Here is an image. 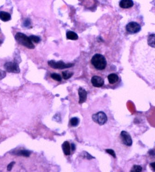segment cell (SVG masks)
<instances>
[{
  "label": "cell",
  "mask_w": 155,
  "mask_h": 172,
  "mask_svg": "<svg viewBox=\"0 0 155 172\" xmlns=\"http://www.w3.org/2000/svg\"><path fill=\"white\" fill-rule=\"evenodd\" d=\"M91 62L94 67L99 71L105 69L107 64L105 57L100 54L94 55L92 58Z\"/></svg>",
  "instance_id": "obj_1"
},
{
  "label": "cell",
  "mask_w": 155,
  "mask_h": 172,
  "mask_svg": "<svg viewBox=\"0 0 155 172\" xmlns=\"http://www.w3.org/2000/svg\"><path fill=\"white\" fill-rule=\"evenodd\" d=\"M15 39L18 44L25 46L28 49H34L35 48V45L33 44L30 38L23 33H17L15 35Z\"/></svg>",
  "instance_id": "obj_2"
},
{
  "label": "cell",
  "mask_w": 155,
  "mask_h": 172,
  "mask_svg": "<svg viewBox=\"0 0 155 172\" xmlns=\"http://www.w3.org/2000/svg\"><path fill=\"white\" fill-rule=\"evenodd\" d=\"M48 65L53 69H64L72 67L74 66V64L71 63L65 64L61 61L55 62L54 60H50L48 62Z\"/></svg>",
  "instance_id": "obj_3"
},
{
  "label": "cell",
  "mask_w": 155,
  "mask_h": 172,
  "mask_svg": "<svg viewBox=\"0 0 155 172\" xmlns=\"http://www.w3.org/2000/svg\"><path fill=\"white\" fill-rule=\"evenodd\" d=\"M92 119L96 123L98 124L100 126L104 125L108 120L107 116L104 112H99L93 114Z\"/></svg>",
  "instance_id": "obj_4"
},
{
  "label": "cell",
  "mask_w": 155,
  "mask_h": 172,
  "mask_svg": "<svg viewBox=\"0 0 155 172\" xmlns=\"http://www.w3.org/2000/svg\"><path fill=\"white\" fill-rule=\"evenodd\" d=\"M4 69L7 72L14 73H19L20 72V68L17 62H7L4 65Z\"/></svg>",
  "instance_id": "obj_5"
},
{
  "label": "cell",
  "mask_w": 155,
  "mask_h": 172,
  "mask_svg": "<svg viewBox=\"0 0 155 172\" xmlns=\"http://www.w3.org/2000/svg\"><path fill=\"white\" fill-rule=\"evenodd\" d=\"M141 30V27L138 23L135 22H131L126 26V30L131 34H135L139 32Z\"/></svg>",
  "instance_id": "obj_6"
},
{
  "label": "cell",
  "mask_w": 155,
  "mask_h": 172,
  "mask_svg": "<svg viewBox=\"0 0 155 172\" xmlns=\"http://www.w3.org/2000/svg\"><path fill=\"white\" fill-rule=\"evenodd\" d=\"M121 138L122 141L124 145L125 146H130L132 144V140L131 138L130 134L126 131H122L121 132Z\"/></svg>",
  "instance_id": "obj_7"
},
{
  "label": "cell",
  "mask_w": 155,
  "mask_h": 172,
  "mask_svg": "<svg viewBox=\"0 0 155 172\" xmlns=\"http://www.w3.org/2000/svg\"><path fill=\"white\" fill-rule=\"evenodd\" d=\"M91 82L93 86L95 87H101L104 84V81L102 77L98 76H94L92 77Z\"/></svg>",
  "instance_id": "obj_8"
},
{
  "label": "cell",
  "mask_w": 155,
  "mask_h": 172,
  "mask_svg": "<svg viewBox=\"0 0 155 172\" xmlns=\"http://www.w3.org/2000/svg\"><path fill=\"white\" fill-rule=\"evenodd\" d=\"M78 95L79 96V103L80 104L84 103L86 101L87 98V92L85 89L80 87L78 89Z\"/></svg>",
  "instance_id": "obj_9"
},
{
  "label": "cell",
  "mask_w": 155,
  "mask_h": 172,
  "mask_svg": "<svg viewBox=\"0 0 155 172\" xmlns=\"http://www.w3.org/2000/svg\"><path fill=\"white\" fill-rule=\"evenodd\" d=\"M134 5V2L132 0H121L119 3V6L122 9H129L132 7Z\"/></svg>",
  "instance_id": "obj_10"
},
{
  "label": "cell",
  "mask_w": 155,
  "mask_h": 172,
  "mask_svg": "<svg viewBox=\"0 0 155 172\" xmlns=\"http://www.w3.org/2000/svg\"><path fill=\"white\" fill-rule=\"evenodd\" d=\"M12 154L15 155L17 156L28 157L30 156L31 152L30 151L26 150H17V151H13L12 152Z\"/></svg>",
  "instance_id": "obj_11"
},
{
  "label": "cell",
  "mask_w": 155,
  "mask_h": 172,
  "mask_svg": "<svg viewBox=\"0 0 155 172\" xmlns=\"http://www.w3.org/2000/svg\"><path fill=\"white\" fill-rule=\"evenodd\" d=\"M62 149L63 153L66 155H70V146L68 141H66L63 142L62 145Z\"/></svg>",
  "instance_id": "obj_12"
},
{
  "label": "cell",
  "mask_w": 155,
  "mask_h": 172,
  "mask_svg": "<svg viewBox=\"0 0 155 172\" xmlns=\"http://www.w3.org/2000/svg\"><path fill=\"white\" fill-rule=\"evenodd\" d=\"M109 82L110 84H115L119 80V77L116 74H110L108 76Z\"/></svg>",
  "instance_id": "obj_13"
},
{
  "label": "cell",
  "mask_w": 155,
  "mask_h": 172,
  "mask_svg": "<svg viewBox=\"0 0 155 172\" xmlns=\"http://www.w3.org/2000/svg\"><path fill=\"white\" fill-rule=\"evenodd\" d=\"M11 16L8 13L4 11L0 12V19L3 22H8L11 19Z\"/></svg>",
  "instance_id": "obj_14"
},
{
  "label": "cell",
  "mask_w": 155,
  "mask_h": 172,
  "mask_svg": "<svg viewBox=\"0 0 155 172\" xmlns=\"http://www.w3.org/2000/svg\"><path fill=\"white\" fill-rule=\"evenodd\" d=\"M67 38L69 40H76L78 39V36L74 31H69L66 33Z\"/></svg>",
  "instance_id": "obj_15"
},
{
  "label": "cell",
  "mask_w": 155,
  "mask_h": 172,
  "mask_svg": "<svg viewBox=\"0 0 155 172\" xmlns=\"http://www.w3.org/2000/svg\"><path fill=\"white\" fill-rule=\"evenodd\" d=\"M148 43L151 47L155 48V34L150 35L148 39Z\"/></svg>",
  "instance_id": "obj_16"
},
{
  "label": "cell",
  "mask_w": 155,
  "mask_h": 172,
  "mask_svg": "<svg viewBox=\"0 0 155 172\" xmlns=\"http://www.w3.org/2000/svg\"><path fill=\"white\" fill-rule=\"evenodd\" d=\"M62 74H63V79L65 80H67V79H70V77H72L73 74H74V73L70 72V71H63Z\"/></svg>",
  "instance_id": "obj_17"
},
{
  "label": "cell",
  "mask_w": 155,
  "mask_h": 172,
  "mask_svg": "<svg viewBox=\"0 0 155 172\" xmlns=\"http://www.w3.org/2000/svg\"><path fill=\"white\" fill-rule=\"evenodd\" d=\"M70 122L72 126L75 127L79 124V119L77 117H73L71 119Z\"/></svg>",
  "instance_id": "obj_18"
},
{
  "label": "cell",
  "mask_w": 155,
  "mask_h": 172,
  "mask_svg": "<svg viewBox=\"0 0 155 172\" xmlns=\"http://www.w3.org/2000/svg\"><path fill=\"white\" fill-rule=\"evenodd\" d=\"M143 170V168L141 166L139 165H134L131 168L130 172H140Z\"/></svg>",
  "instance_id": "obj_19"
},
{
  "label": "cell",
  "mask_w": 155,
  "mask_h": 172,
  "mask_svg": "<svg viewBox=\"0 0 155 172\" xmlns=\"http://www.w3.org/2000/svg\"><path fill=\"white\" fill-rule=\"evenodd\" d=\"M50 77L52 79H53L55 81H58V82H61V77L58 74L55 73L51 74L50 75Z\"/></svg>",
  "instance_id": "obj_20"
},
{
  "label": "cell",
  "mask_w": 155,
  "mask_h": 172,
  "mask_svg": "<svg viewBox=\"0 0 155 172\" xmlns=\"http://www.w3.org/2000/svg\"><path fill=\"white\" fill-rule=\"evenodd\" d=\"M83 157L84 158L87 159V160H90L92 159L95 158V157H93L90 153L87 152H84L83 153Z\"/></svg>",
  "instance_id": "obj_21"
},
{
  "label": "cell",
  "mask_w": 155,
  "mask_h": 172,
  "mask_svg": "<svg viewBox=\"0 0 155 172\" xmlns=\"http://www.w3.org/2000/svg\"><path fill=\"white\" fill-rule=\"evenodd\" d=\"M29 38H30V40L32 42H35V43H38L40 41V38L36 36H30Z\"/></svg>",
  "instance_id": "obj_22"
},
{
  "label": "cell",
  "mask_w": 155,
  "mask_h": 172,
  "mask_svg": "<svg viewBox=\"0 0 155 172\" xmlns=\"http://www.w3.org/2000/svg\"><path fill=\"white\" fill-rule=\"evenodd\" d=\"M105 151L107 153H109L110 155H111L113 157L116 158V155L115 152L112 149H107L105 150Z\"/></svg>",
  "instance_id": "obj_23"
},
{
  "label": "cell",
  "mask_w": 155,
  "mask_h": 172,
  "mask_svg": "<svg viewBox=\"0 0 155 172\" xmlns=\"http://www.w3.org/2000/svg\"><path fill=\"white\" fill-rule=\"evenodd\" d=\"M6 76V73L4 71L0 70V80L4 79Z\"/></svg>",
  "instance_id": "obj_24"
},
{
  "label": "cell",
  "mask_w": 155,
  "mask_h": 172,
  "mask_svg": "<svg viewBox=\"0 0 155 172\" xmlns=\"http://www.w3.org/2000/svg\"><path fill=\"white\" fill-rule=\"evenodd\" d=\"M15 164V162H14V161H13V162H11V163H10L8 165V167H7V170H8V171H11Z\"/></svg>",
  "instance_id": "obj_25"
},
{
  "label": "cell",
  "mask_w": 155,
  "mask_h": 172,
  "mask_svg": "<svg viewBox=\"0 0 155 172\" xmlns=\"http://www.w3.org/2000/svg\"><path fill=\"white\" fill-rule=\"evenodd\" d=\"M30 21H29V20H28V19L25 20V21H24V23H23V24H24V26L25 27L29 26V25H30Z\"/></svg>",
  "instance_id": "obj_26"
},
{
  "label": "cell",
  "mask_w": 155,
  "mask_h": 172,
  "mask_svg": "<svg viewBox=\"0 0 155 172\" xmlns=\"http://www.w3.org/2000/svg\"><path fill=\"white\" fill-rule=\"evenodd\" d=\"M150 166H151L152 168L153 169H154V171H155V162H153V163H151L150 164Z\"/></svg>",
  "instance_id": "obj_27"
},
{
  "label": "cell",
  "mask_w": 155,
  "mask_h": 172,
  "mask_svg": "<svg viewBox=\"0 0 155 172\" xmlns=\"http://www.w3.org/2000/svg\"><path fill=\"white\" fill-rule=\"evenodd\" d=\"M71 149L72 151H74L75 150V145L74 143H72L71 145Z\"/></svg>",
  "instance_id": "obj_28"
},
{
  "label": "cell",
  "mask_w": 155,
  "mask_h": 172,
  "mask_svg": "<svg viewBox=\"0 0 155 172\" xmlns=\"http://www.w3.org/2000/svg\"><path fill=\"white\" fill-rule=\"evenodd\" d=\"M154 153V152H153V150H151V151H150L149 154L151 155V153H152V155H154V153Z\"/></svg>",
  "instance_id": "obj_29"
},
{
  "label": "cell",
  "mask_w": 155,
  "mask_h": 172,
  "mask_svg": "<svg viewBox=\"0 0 155 172\" xmlns=\"http://www.w3.org/2000/svg\"><path fill=\"white\" fill-rule=\"evenodd\" d=\"M2 44V41H1V40H0V45Z\"/></svg>",
  "instance_id": "obj_30"
}]
</instances>
